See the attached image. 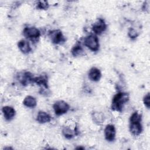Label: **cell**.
<instances>
[{
  "instance_id": "obj_1",
  "label": "cell",
  "mask_w": 150,
  "mask_h": 150,
  "mask_svg": "<svg viewBox=\"0 0 150 150\" xmlns=\"http://www.w3.org/2000/svg\"><path fill=\"white\" fill-rule=\"evenodd\" d=\"M129 100V95L128 93L119 92L117 93L112 100L111 108L112 110L121 112L124 105Z\"/></svg>"
},
{
  "instance_id": "obj_2",
  "label": "cell",
  "mask_w": 150,
  "mask_h": 150,
  "mask_svg": "<svg viewBox=\"0 0 150 150\" xmlns=\"http://www.w3.org/2000/svg\"><path fill=\"white\" fill-rule=\"evenodd\" d=\"M129 130L135 136L139 135L142 130L141 115L138 112H134L129 118Z\"/></svg>"
},
{
  "instance_id": "obj_3",
  "label": "cell",
  "mask_w": 150,
  "mask_h": 150,
  "mask_svg": "<svg viewBox=\"0 0 150 150\" xmlns=\"http://www.w3.org/2000/svg\"><path fill=\"white\" fill-rule=\"evenodd\" d=\"M84 44L93 52H96L99 49V40L95 35H90L86 36L84 40Z\"/></svg>"
},
{
  "instance_id": "obj_4",
  "label": "cell",
  "mask_w": 150,
  "mask_h": 150,
  "mask_svg": "<svg viewBox=\"0 0 150 150\" xmlns=\"http://www.w3.org/2000/svg\"><path fill=\"white\" fill-rule=\"evenodd\" d=\"M53 110L57 115H61L66 113L70 108L69 105L63 100H59L53 104Z\"/></svg>"
},
{
  "instance_id": "obj_5",
  "label": "cell",
  "mask_w": 150,
  "mask_h": 150,
  "mask_svg": "<svg viewBox=\"0 0 150 150\" xmlns=\"http://www.w3.org/2000/svg\"><path fill=\"white\" fill-rule=\"evenodd\" d=\"M23 32L25 37L31 40L39 38L40 35V32L38 28L33 26L25 28Z\"/></svg>"
},
{
  "instance_id": "obj_6",
  "label": "cell",
  "mask_w": 150,
  "mask_h": 150,
  "mask_svg": "<svg viewBox=\"0 0 150 150\" xmlns=\"http://www.w3.org/2000/svg\"><path fill=\"white\" fill-rule=\"evenodd\" d=\"M49 38L54 44H61L66 40L62 32L60 30H54L49 33Z\"/></svg>"
},
{
  "instance_id": "obj_7",
  "label": "cell",
  "mask_w": 150,
  "mask_h": 150,
  "mask_svg": "<svg viewBox=\"0 0 150 150\" xmlns=\"http://www.w3.org/2000/svg\"><path fill=\"white\" fill-rule=\"evenodd\" d=\"M107 29V25L104 19L99 18L93 25L92 30L96 35H101Z\"/></svg>"
},
{
  "instance_id": "obj_8",
  "label": "cell",
  "mask_w": 150,
  "mask_h": 150,
  "mask_svg": "<svg viewBox=\"0 0 150 150\" xmlns=\"http://www.w3.org/2000/svg\"><path fill=\"white\" fill-rule=\"evenodd\" d=\"M116 134L115 127L112 124L107 125L104 129V136L107 141H112L114 140Z\"/></svg>"
},
{
  "instance_id": "obj_9",
  "label": "cell",
  "mask_w": 150,
  "mask_h": 150,
  "mask_svg": "<svg viewBox=\"0 0 150 150\" xmlns=\"http://www.w3.org/2000/svg\"><path fill=\"white\" fill-rule=\"evenodd\" d=\"M4 118L6 120L10 121L13 118L15 115L16 112L15 109L11 106H4L2 108Z\"/></svg>"
},
{
  "instance_id": "obj_10",
  "label": "cell",
  "mask_w": 150,
  "mask_h": 150,
  "mask_svg": "<svg viewBox=\"0 0 150 150\" xmlns=\"http://www.w3.org/2000/svg\"><path fill=\"white\" fill-rule=\"evenodd\" d=\"M88 78L93 81H98L101 77L100 70L96 67H92L88 71Z\"/></svg>"
},
{
  "instance_id": "obj_11",
  "label": "cell",
  "mask_w": 150,
  "mask_h": 150,
  "mask_svg": "<svg viewBox=\"0 0 150 150\" xmlns=\"http://www.w3.org/2000/svg\"><path fill=\"white\" fill-rule=\"evenodd\" d=\"M36 121L40 124H45L51 121V117L45 111H39L36 117Z\"/></svg>"
},
{
  "instance_id": "obj_12",
  "label": "cell",
  "mask_w": 150,
  "mask_h": 150,
  "mask_svg": "<svg viewBox=\"0 0 150 150\" xmlns=\"http://www.w3.org/2000/svg\"><path fill=\"white\" fill-rule=\"evenodd\" d=\"M18 46L19 50L25 54L29 53L31 50L29 43L25 40H21L18 43Z\"/></svg>"
},
{
  "instance_id": "obj_13",
  "label": "cell",
  "mask_w": 150,
  "mask_h": 150,
  "mask_svg": "<svg viewBox=\"0 0 150 150\" xmlns=\"http://www.w3.org/2000/svg\"><path fill=\"white\" fill-rule=\"evenodd\" d=\"M23 104L27 107L34 108L37 105V101L35 97L31 96H28L25 98Z\"/></svg>"
},
{
  "instance_id": "obj_14",
  "label": "cell",
  "mask_w": 150,
  "mask_h": 150,
  "mask_svg": "<svg viewBox=\"0 0 150 150\" xmlns=\"http://www.w3.org/2000/svg\"><path fill=\"white\" fill-rule=\"evenodd\" d=\"M33 77H32V74L29 72L24 73L20 78V81L23 85H27L30 82H33Z\"/></svg>"
},
{
  "instance_id": "obj_15",
  "label": "cell",
  "mask_w": 150,
  "mask_h": 150,
  "mask_svg": "<svg viewBox=\"0 0 150 150\" xmlns=\"http://www.w3.org/2000/svg\"><path fill=\"white\" fill-rule=\"evenodd\" d=\"M33 82L36 83L38 85H42L46 88H48L47 85V79L46 76H39L37 77H35L33 79Z\"/></svg>"
},
{
  "instance_id": "obj_16",
  "label": "cell",
  "mask_w": 150,
  "mask_h": 150,
  "mask_svg": "<svg viewBox=\"0 0 150 150\" xmlns=\"http://www.w3.org/2000/svg\"><path fill=\"white\" fill-rule=\"evenodd\" d=\"M71 54L73 56L77 57L81 56L83 53V49L80 45H76L71 49Z\"/></svg>"
},
{
  "instance_id": "obj_17",
  "label": "cell",
  "mask_w": 150,
  "mask_h": 150,
  "mask_svg": "<svg viewBox=\"0 0 150 150\" xmlns=\"http://www.w3.org/2000/svg\"><path fill=\"white\" fill-rule=\"evenodd\" d=\"M63 134L67 139H71L74 137L73 131L68 127H64L63 129Z\"/></svg>"
},
{
  "instance_id": "obj_18",
  "label": "cell",
  "mask_w": 150,
  "mask_h": 150,
  "mask_svg": "<svg viewBox=\"0 0 150 150\" xmlns=\"http://www.w3.org/2000/svg\"><path fill=\"white\" fill-rule=\"evenodd\" d=\"M37 7L38 9H46L49 7V4L47 1H40L38 2Z\"/></svg>"
},
{
  "instance_id": "obj_19",
  "label": "cell",
  "mask_w": 150,
  "mask_h": 150,
  "mask_svg": "<svg viewBox=\"0 0 150 150\" xmlns=\"http://www.w3.org/2000/svg\"><path fill=\"white\" fill-rule=\"evenodd\" d=\"M94 120L98 123H101L103 121V115L102 114L99 112H95L93 116Z\"/></svg>"
},
{
  "instance_id": "obj_20",
  "label": "cell",
  "mask_w": 150,
  "mask_h": 150,
  "mask_svg": "<svg viewBox=\"0 0 150 150\" xmlns=\"http://www.w3.org/2000/svg\"><path fill=\"white\" fill-rule=\"evenodd\" d=\"M128 36L130 38L134 39L138 36V33L134 28H131L128 31Z\"/></svg>"
},
{
  "instance_id": "obj_21",
  "label": "cell",
  "mask_w": 150,
  "mask_h": 150,
  "mask_svg": "<svg viewBox=\"0 0 150 150\" xmlns=\"http://www.w3.org/2000/svg\"><path fill=\"white\" fill-rule=\"evenodd\" d=\"M143 102L145 104V105L148 108H149V105H150V96H149V93H147L144 97L143 99Z\"/></svg>"
},
{
  "instance_id": "obj_22",
  "label": "cell",
  "mask_w": 150,
  "mask_h": 150,
  "mask_svg": "<svg viewBox=\"0 0 150 150\" xmlns=\"http://www.w3.org/2000/svg\"><path fill=\"white\" fill-rule=\"evenodd\" d=\"M76 149H84V148H81V147H79V148H77Z\"/></svg>"
}]
</instances>
